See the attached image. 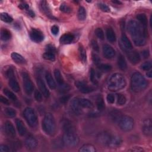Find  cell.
Returning <instances> with one entry per match:
<instances>
[{
  "instance_id": "8992f818",
  "label": "cell",
  "mask_w": 152,
  "mask_h": 152,
  "mask_svg": "<svg viewBox=\"0 0 152 152\" xmlns=\"http://www.w3.org/2000/svg\"><path fill=\"white\" fill-rule=\"evenodd\" d=\"M118 125L121 130L128 132L133 129L134 122L132 117L128 115H123L118 121Z\"/></svg>"
},
{
  "instance_id": "f5cc1de1",
  "label": "cell",
  "mask_w": 152,
  "mask_h": 152,
  "mask_svg": "<svg viewBox=\"0 0 152 152\" xmlns=\"http://www.w3.org/2000/svg\"><path fill=\"white\" fill-rule=\"evenodd\" d=\"M70 98H71V95L70 94L63 96H62L60 99V102L61 104H67L68 102V100L70 99Z\"/></svg>"
},
{
  "instance_id": "74e56055",
  "label": "cell",
  "mask_w": 152,
  "mask_h": 152,
  "mask_svg": "<svg viewBox=\"0 0 152 152\" xmlns=\"http://www.w3.org/2000/svg\"><path fill=\"white\" fill-rule=\"evenodd\" d=\"M16 111L11 108H7L4 110V114L8 118H14L16 115Z\"/></svg>"
},
{
  "instance_id": "f6af8a7d",
  "label": "cell",
  "mask_w": 152,
  "mask_h": 152,
  "mask_svg": "<svg viewBox=\"0 0 152 152\" xmlns=\"http://www.w3.org/2000/svg\"><path fill=\"white\" fill-rule=\"evenodd\" d=\"M95 35L96 36L100 39L104 40L105 38V35H104V32L103 30L101 28H97L95 30Z\"/></svg>"
},
{
  "instance_id": "91938a15",
  "label": "cell",
  "mask_w": 152,
  "mask_h": 152,
  "mask_svg": "<svg viewBox=\"0 0 152 152\" xmlns=\"http://www.w3.org/2000/svg\"><path fill=\"white\" fill-rule=\"evenodd\" d=\"M51 33L54 35H57L58 33H59V28L58 26H56V25H54L52 28H51Z\"/></svg>"
},
{
  "instance_id": "ab89813d",
  "label": "cell",
  "mask_w": 152,
  "mask_h": 152,
  "mask_svg": "<svg viewBox=\"0 0 152 152\" xmlns=\"http://www.w3.org/2000/svg\"><path fill=\"white\" fill-rule=\"evenodd\" d=\"M98 67L101 72H109L112 69L111 65L107 64H100L98 66Z\"/></svg>"
},
{
  "instance_id": "7dc6e473",
  "label": "cell",
  "mask_w": 152,
  "mask_h": 152,
  "mask_svg": "<svg viewBox=\"0 0 152 152\" xmlns=\"http://www.w3.org/2000/svg\"><path fill=\"white\" fill-rule=\"evenodd\" d=\"M91 82L94 84V85H97V81L96 78V72L94 69L92 68L90 70V77Z\"/></svg>"
},
{
  "instance_id": "d4e9b609",
  "label": "cell",
  "mask_w": 152,
  "mask_h": 152,
  "mask_svg": "<svg viewBox=\"0 0 152 152\" xmlns=\"http://www.w3.org/2000/svg\"><path fill=\"white\" fill-rule=\"evenodd\" d=\"M9 84L10 87L11 88V89L13 91H14L15 92H18L20 90V86L14 76H13V77L9 78Z\"/></svg>"
},
{
  "instance_id": "2e32d148",
  "label": "cell",
  "mask_w": 152,
  "mask_h": 152,
  "mask_svg": "<svg viewBox=\"0 0 152 152\" xmlns=\"http://www.w3.org/2000/svg\"><path fill=\"white\" fill-rule=\"evenodd\" d=\"M122 140L119 136L111 135L108 147H109L110 148H116L122 144Z\"/></svg>"
},
{
  "instance_id": "680465c9",
  "label": "cell",
  "mask_w": 152,
  "mask_h": 152,
  "mask_svg": "<svg viewBox=\"0 0 152 152\" xmlns=\"http://www.w3.org/2000/svg\"><path fill=\"white\" fill-rule=\"evenodd\" d=\"M0 101H1V103H3V104L6 105H9L10 104V101L7 98H6L5 97H4L3 96H0Z\"/></svg>"
},
{
  "instance_id": "5bb4252c",
  "label": "cell",
  "mask_w": 152,
  "mask_h": 152,
  "mask_svg": "<svg viewBox=\"0 0 152 152\" xmlns=\"http://www.w3.org/2000/svg\"><path fill=\"white\" fill-rule=\"evenodd\" d=\"M127 57L129 61L133 64H137L140 63L141 57L139 53L136 50H130L127 53Z\"/></svg>"
},
{
  "instance_id": "7c38bea8",
  "label": "cell",
  "mask_w": 152,
  "mask_h": 152,
  "mask_svg": "<svg viewBox=\"0 0 152 152\" xmlns=\"http://www.w3.org/2000/svg\"><path fill=\"white\" fill-rule=\"evenodd\" d=\"M75 84L76 87L78 88L79 91L82 93L87 94L91 93L93 91V89L92 87L89 86L87 85L82 81H77Z\"/></svg>"
},
{
  "instance_id": "db71d44e",
  "label": "cell",
  "mask_w": 152,
  "mask_h": 152,
  "mask_svg": "<svg viewBox=\"0 0 152 152\" xmlns=\"http://www.w3.org/2000/svg\"><path fill=\"white\" fill-rule=\"evenodd\" d=\"M91 45L93 48V49L94 50L95 52L99 53V46L98 43L95 40H92L91 42Z\"/></svg>"
},
{
  "instance_id": "4dcf8cb0",
  "label": "cell",
  "mask_w": 152,
  "mask_h": 152,
  "mask_svg": "<svg viewBox=\"0 0 152 152\" xmlns=\"http://www.w3.org/2000/svg\"><path fill=\"white\" fill-rule=\"evenodd\" d=\"M1 39L3 41H7L11 39V33L6 29H1Z\"/></svg>"
},
{
  "instance_id": "e7e4bbea",
  "label": "cell",
  "mask_w": 152,
  "mask_h": 152,
  "mask_svg": "<svg viewBox=\"0 0 152 152\" xmlns=\"http://www.w3.org/2000/svg\"><path fill=\"white\" fill-rule=\"evenodd\" d=\"M129 151H143L144 150H143V148H142L141 147H133L132 149L129 150Z\"/></svg>"
},
{
  "instance_id": "83f0119b",
  "label": "cell",
  "mask_w": 152,
  "mask_h": 152,
  "mask_svg": "<svg viewBox=\"0 0 152 152\" xmlns=\"http://www.w3.org/2000/svg\"><path fill=\"white\" fill-rule=\"evenodd\" d=\"M106 34H107V39L109 42H110L111 43H114L116 41V38L115 33L111 28H109L107 29Z\"/></svg>"
},
{
  "instance_id": "ac0fdd59",
  "label": "cell",
  "mask_w": 152,
  "mask_h": 152,
  "mask_svg": "<svg viewBox=\"0 0 152 152\" xmlns=\"http://www.w3.org/2000/svg\"><path fill=\"white\" fill-rule=\"evenodd\" d=\"M25 146L29 150H33L35 149L38 146V141L36 139L32 136H28L26 140H25Z\"/></svg>"
},
{
  "instance_id": "03108f58",
  "label": "cell",
  "mask_w": 152,
  "mask_h": 152,
  "mask_svg": "<svg viewBox=\"0 0 152 152\" xmlns=\"http://www.w3.org/2000/svg\"><path fill=\"white\" fill-rule=\"evenodd\" d=\"M146 75H147V76L148 77L151 78V77H152V72H151V71H150V70H149L148 71H147Z\"/></svg>"
},
{
  "instance_id": "d590c367",
  "label": "cell",
  "mask_w": 152,
  "mask_h": 152,
  "mask_svg": "<svg viewBox=\"0 0 152 152\" xmlns=\"http://www.w3.org/2000/svg\"><path fill=\"white\" fill-rule=\"evenodd\" d=\"M54 76H55V78L57 82V83L60 85H62L64 83V79L63 77V76L61 74V72L59 70L56 69L54 71Z\"/></svg>"
},
{
  "instance_id": "94428289",
  "label": "cell",
  "mask_w": 152,
  "mask_h": 152,
  "mask_svg": "<svg viewBox=\"0 0 152 152\" xmlns=\"http://www.w3.org/2000/svg\"><path fill=\"white\" fill-rule=\"evenodd\" d=\"M18 7L21 10H28L29 9V5L26 3H21L19 4Z\"/></svg>"
},
{
  "instance_id": "52a82bcc",
  "label": "cell",
  "mask_w": 152,
  "mask_h": 152,
  "mask_svg": "<svg viewBox=\"0 0 152 152\" xmlns=\"http://www.w3.org/2000/svg\"><path fill=\"white\" fill-rule=\"evenodd\" d=\"M23 116L31 127L34 128L36 126L38 119L37 115L33 108L31 107L26 108L23 112Z\"/></svg>"
},
{
  "instance_id": "44dd1931",
  "label": "cell",
  "mask_w": 152,
  "mask_h": 152,
  "mask_svg": "<svg viewBox=\"0 0 152 152\" xmlns=\"http://www.w3.org/2000/svg\"><path fill=\"white\" fill-rule=\"evenodd\" d=\"M121 43L122 44V47L124 48L125 50H131L133 48V45L130 40V39L128 38L127 36H126L124 33L122 34L121 36Z\"/></svg>"
},
{
  "instance_id": "bcb514c9",
  "label": "cell",
  "mask_w": 152,
  "mask_h": 152,
  "mask_svg": "<svg viewBox=\"0 0 152 152\" xmlns=\"http://www.w3.org/2000/svg\"><path fill=\"white\" fill-rule=\"evenodd\" d=\"M152 67V64L150 61H146L143 63L141 65V68L142 70L144 71H149Z\"/></svg>"
},
{
  "instance_id": "f35d334b",
  "label": "cell",
  "mask_w": 152,
  "mask_h": 152,
  "mask_svg": "<svg viewBox=\"0 0 152 152\" xmlns=\"http://www.w3.org/2000/svg\"><path fill=\"white\" fill-rule=\"evenodd\" d=\"M0 18H1V20L6 22V23H11L13 21V18L6 13H1L0 14Z\"/></svg>"
},
{
  "instance_id": "277c9868",
  "label": "cell",
  "mask_w": 152,
  "mask_h": 152,
  "mask_svg": "<svg viewBox=\"0 0 152 152\" xmlns=\"http://www.w3.org/2000/svg\"><path fill=\"white\" fill-rule=\"evenodd\" d=\"M42 129L49 136L54 135L56 131V123L53 114L48 113L45 115L42 121Z\"/></svg>"
},
{
  "instance_id": "836d02e7",
  "label": "cell",
  "mask_w": 152,
  "mask_h": 152,
  "mask_svg": "<svg viewBox=\"0 0 152 152\" xmlns=\"http://www.w3.org/2000/svg\"><path fill=\"white\" fill-rule=\"evenodd\" d=\"M96 151V150L94 147L93 145L89 144L83 145L79 149V151L80 152H95Z\"/></svg>"
},
{
  "instance_id": "c3c4849f",
  "label": "cell",
  "mask_w": 152,
  "mask_h": 152,
  "mask_svg": "<svg viewBox=\"0 0 152 152\" xmlns=\"http://www.w3.org/2000/svg\"><path fill=\"white\" fill-rule=\"evenodd\" d=\"M42 93L38 90H36L35 91V93H34V96H35V98L36 99V101H38V102H42Z\"/></svg>"
},
{
  "instance_id": "003e7915",
  "label": "cell",
  "mask_w": 152,
  "mask_h": 152,
  "mask_svg": "<svg viewBox=\"0 0 152 152\" xmlns=\"http://www.w3.org/2000/svg\"><path fill=\"white\" fill-rule=\"evenodd\" d=\"M113 3L114 4H121V2L119 1H112Z\"/></svg>"
},
{
  "instance_id": "d6986e66",
  "label": "cell",
  "mask_w": 152,
  "mask_h": 152,
  "mask_svg": "<svg viewBox=\"0 0 152 152\" xmlns=\"http://www.w3.org/2000/svg\"><path fill=\"white\" fill-rule=\"evenodd\" d=\"M37 83L39 87L40 92L42 93L43 96L46 98L49 97V95H50V93H49V91L48 90V89H47L43 80L41 78L39 77L37 79Z\"/></svg>"
},
{
  "instance_id": "7bdbcfd3",
  "label": "cell",
  "mask_w": 152,
  "mask_h": 152,
  "mask_svg": "<svg viewBox=\"0 0 152 152\" xmlns=\"http://www.w3.org/2000/svg\"><path fill=\"white\" fill-rule=\"evenodd\" d=\"M71 89V87L69 85L64 83L62 85H59V91L61 93H67Z\"/></svg>"
},
{
  "instance_id": "6da1fadb",
  "label": "cell",
  "mask_w": 152,
  "mask_h": 152,
  "mask_svg": "<svg viewBox=\"0 0 152 152\" xmlns=\"http://www.w3.org/2000/svg\"><path fill=\"white\" fill-rule=\"evenodd\" d=\"M128 31L136 46H143L146 44L147 29H145L139 21L130 20L128 24Z\"/></svg>"
},
{
  "instance_id": "f546056e",
  "label": "cell",
  "mask_w": 152,
  "mask_h": 152,
  "mask_svg": "<svg viewBox=\"0 0 152 152\" xmlns=\"http://www.w3.org/2000/svg\"><path fill=\"white\" fill-rule=\"evenodd\" d=\"M79 55L80 61H82L83 63H86L87 60L86 50L82 45H80L79 48Z\"/></svg>"
},
{
  "instance_id": "1f68e13d",
  "label": "cell",
  "mask_w": 152,
  "mask_h": 152,
  "mask_svg": "<svg viewBox=\"0 0 152 152\" xmlns=\"http://www.w3.org/2000/svg\"><path fill=\"white\" fill-rule=\"evenodd\" d=\"M96 107L99 111H103L105 109V105L104 100V98L102 96H98L96 99Z\"/></svg>"
},
{
  "instance_id": "ffe728a7",
  "label": "cell",
  "mask_w": 152,
  "mask_h": 152,
  "mask_svg": "<svg viewBox=\"0 0 152 152\" xmlns=\"http://www.w3.org/2000/svg\"><path fill=\"white\" fill-rule=\"evenodd\" d=\"M16 124L19 134L21 136H23L26 134L27 130L26 128V126L24 124L23 122L21 119L17 118L16 119Z\"/></svg>"
},
{
  "instance_id": "6125c7cd",
  "label": "cell",
  "mask_w": 152,
  "mask_h": 152,
  "mask_svg": "<svg viewBox=\"0 0 152 152\" xmlns=\"http://www.w3.org/2000/svg\"><path fill=\"white\" fill-rule=\"evenodd\" d=\"M46 50H47V51L54 52V53H55V51H56L55 47L51 45H48L46 46Z\"/></svg>"
},
{
  "instance_id": "4316f807",
  "label": "cell",
  "mask_w": 152,
  "mask_h": 152,
  "mask_svg": "<svg viewBox=\"0 0 152 152\" xmlns=\"http://www.w3.org/2000/svg\"><path fill=\"white\" fill-rule=\"evenodd\" d=\"M118 66L119 69L122 71L125 70L127 68V64H126V60L124 57L121 54H119L118 57Z\"/></svg>"
},
{
  "instance_id": "5b68a950",
  "label": "cell",
  "mask_w": 152,
  "mask_h": 152,
  "mask_svg": "<svg viewBox=\"0 0 152 152\" xmlns=\"http://www.w3.org/2000/svg\"><path fill=\"white\" fill-rule=\"evenodd\" d=\"M63 143L68 147H75L79 143V138L75 130L65 131L63 137Z\"/></svg>"
},
{
  "instance_id": "e0dca14e",
  "label": "cell",
  "mask_w": 152,
  "mask_h": 152,
  "mask_svg": "<svg viewBox=\"0 0 152 152\" xmlns=\"http://www.w3.org/2000/svg\"><path fill=\"white\" fill-rule=\"evenodd\" d=\"M5 131L6 134L11 138L16 137V133L14 129V126L10 121H7L5 123Z\"/></svg>"
},
{
  "instance_id": "d6a6232c",
  "label": "cell",
  "mask_w": 152,
  "mask_h": 152,
  "mask_svg": "<svg viewBox=\"0 0 152 152\" xmlns=\"http://www.w3.org/2000/svg\"><path fill=\"white\" fill-rule=\"evenodd\" d=\"M137 18L139 22L142 25V26L145 28L147 29V18L144 14H139L137 16Z\"/></svg>"
},
{
  "instance_id": "3957f363",
  "label": "cell",
  "mask_w": 152,
  "mask_h": 152,
  "mask_svg": "<svg viewBox=\"0 0 152 152\" xmlns=\"http://www.w3.org/2000/svg\"><path fill=\"white\" fill-rule=\"evenodd\" d=\"M148 83L144 76L139 72H134L131 79V87L133 92L139 93L144 90Z\"/></svg>"
},
{
  "instance_id": "f907efd6",
  "label": "cell",
  "mask_w": 152,
  "mask_h": 152,
  "mask_svg": "<svg viewBox=\"0 0 152 152\" xmlns=\"http://www.w3.org/2000/svg\"><path fill=\"white\" fill-rule=\"evenodd\" d=\"M92 60H93V61L94 63V64L97 66H99L101 63H100V57L96 54L93 53L92 54Z\"/></svg>"
},
{
  "instance_id": "603a6c76",
  "label": "cell",
  "mask_w": 152,
  "mask_h": 152,
  "mask_svg": "<svg viewBox=\"0 0 152 152\" xmlns=\"http://www.w3.org/2000/svg\"><path fill=\"white\" fill-rule=\"evenodd\" d=\"M45 79L47 82V84L48 85V86L50 87V89H55L57 87V85L53 77V75L50 72L47 71L45 73Z\"/></svg>"
},
{
  "instance_id": "ee69618b",
  "label": "cell",
  "mask_w": 152,
  "mask_h": 152,
  "mask_svg": "<svg viewBox=\"0 0 152 152\" xmlns=\"http://www.w3.org/2000/svg\"><path fill=\"white\" fill-rule=\"evenodd\" d=\"M60 10L61 11L64 13H70L72 11L71 9L66 4L63 3L61 4L60 7Z\"/></svg>"
},
{
  "instance_id": "8d00e7d4",
  "label": "cell",
  "mask_w": 152,
  "mask_h": 152,
  "mask_svg": "<svg viewBox=\"0 0 152 152\" xmlns=\"http://www.w3.org/2000/svg\"><path fill=\"white\" fill-rule=\"evenodd\" d=\"M77 17L79 20L83 21L86 19V11L85 9L83 7H80L79 11H78V14H77Z\"/></svg>"
},
{
  "instance_id": "11a10c76",
  "label": "cell",
  "mask_w": 152,
  "mask_h": 152,
  "mask_svg": "<svg viewBox=\"0 0 152 152\" xmlns=\"http://www.w3.org/2000/svg\"><path fill=\"white\" fill-rule=\"evenodd\" d=\"M11 144L13 150H16L17 149H19L20 147H21V143L18 141H13Z\"/></svg>"
},
{
  "instance_id": "9a60e30c",
  "label": "cell",
  "mask_w": 152,
  "mask_h": 152,
  "mask_svg": "<svg viewBox=\"0 0 152 152\" xmlns=\"http://www.w3.org/2000/svg\"><path fill=\"white\" fill-rule=\"evenodd\" d=\"M71 108L75 115H80L82 113L81 106L79 104V99L74 98L71 102Z\"/></svg>"
},
{
  "instance_id": "ba28073f",
  "label": "cell",
  "mask_w": 152,
  "mask_h": 152,
  "mask_svg": "<svg viewBox=\"0 0 152 152\" xmlns=\"http://www.w3.org/2000/svg\"><path fill=\"white\" fill-rule=\"evenodd\" d=\"M22 78L23 87L25 92L29 95L31 94L33 92L34 86L29 75L26 72H23Z\"/></svg>"
},
{
  "instance_id": "30bf717a",
  "label": "cell",
  "mask_w": 152,
  "mask_h": 152,
  "mask_svg": "<svg viewBox=\"0 0 152 152\" xmlns=\"http://www.w3.org/2000/svg\"><path fill=\"white\" fill-rule=\"evenodd\" d=\"M103 54L104 57L107 59L113 58L116 54L115 49L109 45L105 44L103 46Z\"/></svg>"
},
{
  "instance_id": "816d5d0a",
  "label": "cell",
  "mask_w": 152,
  "mask_h": 152,
  "mask_svg": "<svg viewBox=\"0 0 152 152\" xmlns=\"http://www.w3.org/2000/svg\"><path fill=\"white\" fill-rule=\"evenodd\" d=\"M111 118L112 119L115 120V121H118V119L120 118V117L121 116L120 115H119V112L117 111H114L111 112Z\"/></svg>"
},
{
  "instance_id": "6f0895ef",
  "label": "cell",
  "mask_w": 152,
  "mask_h": 152,
  "mask_svg": "<svg viewBox=\"0 0 152 152\" xmlns=\"http://www.w3.org/2000/svg\"><path fill=\"white\" fill-rule=\"evenodd\" d=\"M107 101L109 104H114L115 102V96L112 94H108L107 97Z\"/></svg>"
},
{
  "instance_id": "8fae6325",
  "label": "cell",
  "mask_w": 152,
  "mask_h": 152,
  "mask_svg": "<svg viewBox=\"0 0 152 152\" xmlns=\"http://www.w3.org/2000/svg\"><path fill=\"white\" fill-rule=\"evenodd\" d=\"M142 131L146 136H151L152 134L151 129V120L150 118H147L144 120L142 124Z\"/></svg>"
},
{
  "instance_id": "4fadbf2b",
  "label": "cell",
  "mask_w": 152,
  "mask_h": 152,
  "mask_svg": "<svg viewBox=\"0 0 152 152\" xmlns=\"http://www.w3.org/2000/svg\"><path fill=\"white\" fill-rule=\"evenodd\" d=\"M111 136V134H110L108 133H107V132L101 133L99 134V135L97 136V140L99 144L108 146Z\"/></svg>"
},
{
  "instance_id": "7a4b0ae2",
  "label": "cell",
  "mask_w": 152,
  "mask_h": 152,
  "mask_svg": "<svg viewBox=\"0 0 152 152\" xmlns=\"http://www.w3.org/2000/svg\"><path fill=\"white\" fill-rule=\"evenodd\" d=\"M126 86L125 78L121 73L114 74L108 82V89L111 92H117Z\"/></svg>"
},
{
  "instance_id": "b9f144b4",
  "label": "cell",
  "mask_w": 152,
  "mask_h": 152,
  "mask_svg": "<svg viewBox=\"0 0 152 152\" xmlns=\"http://www.w3.org/2000/svg\"><path fill=\"white\" fill-rule=\"evenodd\" d=\"M126 99L125 96L122 94H118L117 96V104L119 106L125 105L126 103Z\"/></svg>"
},
{
  "instance_id": "9f6ffc18",
  "label": "cell",
  "mask_w": 152,
  "mask_h": 152,
  "mask_svg": "<svg viewBox=\"0 0 152 152\" xmlns=\"http://www.w3.org/2000/svg\"><path fill=\"white\" fill-rule=\"evenodd\" d=\"M10 151V148L9 146L6 144H1L0 146V151L1 152H8Z\"/></svg>"
},
{
  "instance_id": "9c48e42d",
  "label": "cell",
  "mask_w": 152,
  "mask_h": 152,
  "mask_svg": "<svg viewBox=\"0 0 152 152\" xmlns=\"http://www.w3.org/2000/svg\"><path fill=\"white\" fill-rule=\"evenodd\" d=\"M30 38L33 42L39 43L44 39V35L40 30L32 29L30 32Z\"/></svg>"
},
{
  "instance_id": "7402d4cb",
  "label": "cell",
  "mask_w": 152,
  "mask_h": 152,
  "mask_svg": "<svg viewBox=\"0 0 152 152\" xmlns=\"http://www.w3.org/2000/svg\"><path fill=\"white\" fill-rule=\"evenodd\" d=\"M40 10H42V11L48 17L50 18H53L54 17L52 14L51 11H50V10L48 6V4L47 3L46 1H42L40 2Z\"/></svg>"
},
{
  "instance_id": "f1b7e54d",
  "label": "cell",
  "mask_w": 152,
  "mask_h": 152,
  "mask_svg": "<svg viewBox=\"0 0 152 152\" xmlns=\"http://www.w3.org/2000/svg\"><path fill=\"white\" fill-rule=\"evenodd\" d=\"M79 104L81 107L85 108H92L93 107L91 101L86 98L79 99Z\"/></svg>"
},
{
  "instance_id": "be15d7a7",
  "label": "cell",
  "mask_w": 152,
  "mask_h": 152,
  "mask_svg": "<svg viewBox=\"0 0 152 152\" xmlns=\"http://www.w3.org/2000/svg\"><path fill=\"white\" fill-rule=\"evenodd\" d=\"M141 55L144 58H148L150 56V53L148 50H144L141 52Z\"/></svg>"
},
{
  "instance_id": "681fc988",
  "label": "cell",
  "mask_w": 152,
  "mask_h": 152,
  "mask_svg": "<svg viewBox=\"0 0 152 152\" xmlns=\"http://www.w3.org/2000/svg\"><path fill=\"white\" fill-rule=\"evenodd\" d=\"M98 6H99V9L102 11H103L104 12H106V13L110 12L109 7L107 5H106L105 4L99 3V4H98Z\"/></svg>"
},
{
  "instance_id": "60d3db41",
  "label": "cell",
  "mask_w": 152,
  "mask_h": 152,
  "mask_svg": "<svg viewBox=\"0 0 152 152\" xmlns=\"http://www.w3.org/2000/svg\"><path fill=\"white\" fill-rule=\"evenodd\" d=\"M3 92L5 94V95H6L10 100H11L13 101L17 100L16 96L12 92H11L10 90H9L8 89H4L3 90Z\"/></svg>"
},
{
  "instance_id": "cb8c5ba5",
  "label": "cell",
  "mask_w": 152,
  "mask_h": 152,
  "mask_svg": "<svg viewBox=\"0 0 152 152\" xmlns=\"http://www.w3.org/2000/svg\"><path fill=\"white\" fill-rule=\"evenodd\" d=\"M74 39V35L71 33H65L62 35L60 38V42L61 44L67 45L71 43Z\"/></svg>"
},
{
  "instance_id": "484cf974",
  "label": "cell",
  "mask_w": 152,
  "mask_h": 152,
  "mask_svg": "<svg viewBox=\"0 0 152 152\" xmlns=\"http://www.w3.org/2000/svg\"><path fill=\"white\" fill-rule=\"evenodd\" d=\"M11 57L12 60L17 64H23L26 63V60H25L24 57L17 53H13L11 55Z\"/></svg>"
},
{
  "instance_id": "e575fe53",
  "label": "cell",
  "mask_w": 152,
  "mask_h": 152,
  "mask_svg": "<svg viewBox=\"0 0 152 152\" xmlns=\"http://www.w3.org/2000/svg\"><path fill=\"white\" fill-rule=\"evenodd\" d=\"M55 53L51 52V51H47L43 54V58L46 60L54 61L55 60Z\"/></svg>"
}]
</instances>
